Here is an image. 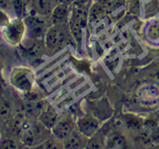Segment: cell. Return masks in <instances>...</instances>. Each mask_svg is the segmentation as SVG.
<instances>
[{"label":"cell","instance_id":"1","mask_svg":"<svg viewBox=\"0 0 159 149\" xmlns=\"http://www.w3.org/2000/svg\"><path fill=\"white\" fill-rule=\"evenodd\" d=\"M65 25H52L48 29L44 36V45L49 51L56 52L66 45L68 42V35Z\"/></svg>","mask_w":159,"mask_h":149},{"label":"cell","instance_id":"2","mask_svg":"<svg viewBox=\"0 0 159 149\" xmlns=\"http://www.w3.org/2000/svg\"><path fill=\"white\" fill-rule=\"evenodd\" d=\"M25 26V34L28 39H44V36L48 30L45 18L41 16L26 15L23 19Z\"/></svg>","mask_w":159,"mask_h":149},{"label":"cell","instance_id":"3","mask_svg":"<svg viewBox=\"0 0 159 149\" xmlns=\"http://www.w3.org/2000/svg\"><path fill=\"white\" fill-rule=\"evenodd\" d=\"M55 5L52 0H27L25 13L31 16H41L49 18Z\"/></svg>","mask_w":159,"mask_h":149},{"label":"cell","instance_id":"4","mask_svg":"<svg viewBox=\"0 0 159 149\" xmlns=\"http://www.w3.org/2000/svg\"><path fill=\"white\" fill-rule=\"evenodd\" d=\"M11 82L14 87L25 93L31 91L32 77L31 71L26 68H16L12 72Z\"/></svg>","mask_w":159,"mask_h":149},{"label":"cell","instance_id":"5","mask_svg":"<svg viewBox=\"0 0 159 149\" xmlns=\"http://www.w3.org/2000/svg\"><path fill=\"white\" fill-rule=\"evenodd\" d=\"M5 26L4 37L8 42L12 44H17L23 39L25 32V26L22 19L17 18L16 20L11 22L8 21Z\"/></svg>","mask_w":159,"mask_h":149},{"label":"cell","instance_id":"6","mask_svg":"<svg viewBox=\"0 0 159 149\" xmlns=\"http://www.w3.org/2000/svg\"><path fill=\"white\" fill-rule=\"evenodd\" d=\"M77 131L87 138H91L97 133L100 125L97 119L91 115H86L78 119L76 122Z\"/></svg>","mask_w":159,"mask_h":149},{"label":"cell","instance_id":"7","mask_svg":"<svg viewBox=\"0 0 159 149\" xmlns=\"http://www.w3.org/2000/svg\"><path fill=\"white\" fill-rule=\"evenodd\" d=\"M74 132L75 124L70 118L59 119L56 124L51 129L54 138H57L60 141H64Z\"/></svg>","mask_w":159,"mask_h":149},{"label":"cell","instance_id":"8","mask_svg":"<svg viewBox=\"0 0 159 149\" xmlns=\"http://www.w3.org/2000/svg\"><path fill=\"white\" fill-rule=\"evenodd\" d=\"M71 6L66 4L55 5L49 17V23L51 25H66L68 24L70 16Z\"/></svg>","mask_w":159,"mask_h":149},{"label":"cell","instance_id":"9","mask_svg":"<svg viewBox=\"0 0 159 149\" xmlns=\"http://www.w3.org/2000/svg\"><path fill=\"white\" fill-rule=\"evenodd\" d=\"M89 8H90V6L74 3L71 5L70 18L77 21L85 29L89 20Z\"/></svg>","mask_w":159,"mask_h":149},{"label":"cell","instance_id":"10","mask_svg":"<svg viewBox=\"0 0 159 149\" xmlns=\"http://www.w3.org/2000/svg\"><path fill=\"white\" fill-rule=\"evenodd\" d=\"M89 138L80 133L79 131L74 132L71 135L63 141V146L67 149H79L86 147Z\"/></svg>","mask_w":159,"mask_h":149},{"label":"cell","instance_id":"11","mask_svg":"<svg viewBox=\"0 0 159 149\" xmlns=\"http://www.w3.org/2000/svg\"><path fill=\"white\" fill-rule=\"evenodd\" d=\"M39 122L44 128L48 130L52 129L54 126L58 122V115L52 108H48L46 110L42 111L38 116Z\"/></svg>","mask_w":159,"mask_h":149},{"label":"cell","instance_id":"12","mask_svg":"<svg viewBox=\"0 0 159 149\" xmlns=\"http://www.w3.org/2000/svg\"><path fill=\"white\" fill-rule=\"evenodd\" d=\"M107 12L108 11L102 4L94 1L89 8V20L93 21V22L100 21L106 16Z\"/></svg>","mask_w":159,"mask_h":149},{"label":"cell","instance_id":"13","mask_svg":"<svg viewBox=\"0 0 159 149\" xmlns=\"http://www.w3.org/2000/svg\"><path fill=\"white\" fill-rule=\"evenodd\" d=\"M68 27L69 31L71 34L72 37L74 38V39L75 40V42H76L77 44H79V45H80L83 38L82 29L84 28L80 25L77 21L72 20L70 18L69 19Z\"/></svg>","mask_w":159,"mask_h":149},{"label":"cell","instance_id":"14","mask_svg":"<svg viewBox=\"0 0 159 149\" xmlns=\"http://www.w3.org/2000/svg\"><path fill=\"white\" fill-rule=\"evenodd\" d=\"M37 131L34 127H26L21 134V141L25 146L33 147L37 139Z\"/></svg>","mask_w":159,"mask_h":149},{"label":"cell","instance_id":"15","mask_svg":"<svg viewBox=\"0 0 159 149\" xmlns=\"http://www.w3.org/2000/svg\"><path fill=\"white\" fill-rule=\"evenodd\" d=\"M14 14L18 19H22L25 13V0H10Z\"/></svg>","mask_w":159,"mask_h":149},{"label":"cell","instance_id":"16","mask_svg":"<svg viewBox=\"0 0 159 149\" xmlns=\"http://www.w3.org/2000/svg\"><path fill=\"white\" fill-rule=\"evenodd\" d=\"M11 105L5 97H2L1 99V118L3 121H8L11 117Z\"/></svg>","mask_w":159,"mask_h":149},{"label":"cell","instance_id":"17","mask_svg":"<svg viewBox=\"0 0 159 149\" xmlns=\"http://www.w3.org/2000/svg\"><path fill=\"white\" fill-rule=\"evenodd\" d=\"M125 121L127 127L132 129H139L144 125V121L137 116L128 115L125 116Z\"/></svg>","mask_w":159,"mask_h":149},{"label":"cell","instance_id":"18","mask_svg":"<svg viewBox=\"0 0 159 149\" xmlns=\"http://www.w3.org/2000/svg\"><path fill=\"white\" fill-rule=\"evenodd\" d=\"M148 36L152 40L159 39V20L152 23L148 29Z\"/></svg>","mask_w":159,"mask_h":149},{"label":"cell","instance_id":"19","mask_svg":"<svg viewBox=\"0 0 159 149\" xmlns=\"http://www.w3.org/2000/svg\"><path fill=\"white\" fill-rule=\"evenodd\" d=\"M57 141H60L57 138L54 139H47L46 141L42 142L39 146L37 147V148H44V149H53V148H59L60 144L58 143Z\"/></svg>","mask_w":159,"mask_h":149},{"label":"cell","instance_id":"20","mask_svg":"<svg viewBox=\"0 0 159 149\" xmlns=\"http://www.w3.org/2000/svg\"><path fill=\"white\" fill-rule=\"evenodd\" d=\"M123 145V139L118 136H113L107 140L108 147H119Z\"/></svg>","mask_w":159,"mask_h":149},{"label":"cell","instance_id":"21","mask_svg":"<svg viewBox=\"0 0 159 149\" xmlns=\"http://www.w3.org/2000/svg\"><path fill=\"white\" fill-rule=\"evenodd\" d=\"M101 147H102V142H101V139H99L98 138H95L94 136L89 138L86 148H101Z\"/></svg>","mask_w":159,"mask_h":149},{"label":"cell","instance_id":"22","mask_svg":"<svg viewBox=\"0 0 159 149\" xmlns=\"http://www.w3.org/2000/svg\"><path fill=\"white\" fill-rule=\"evenodd\" d=\"M150 138L152 144L159 145V127H157L150 133Z\"/></svg>","mask_w":159,"mask_h":149},{"label":"cell","instance_id":"23","mask_svg":"<svg viewBox=\"0 0 159 149\" xmlns=\"http://www.w3.org/2000/svg\"><path fill=\"white\" fill-rule=\"evenodd\" d=\"M54 5H59V4H66V5L71 6L74 3L75 0H52Z\"/></svg>","mask_w":159,"mask_h":149},{"label":"cell","instance_id":"24","mask_svg":"<svg viewBox=\"0 0 159 149\" xmlns=\"http://www.w3.org/2000/svg\"><path fill=\"white\" fill-rule=\"evenodd\" d=\"M126 0H112V5L113 9H116L119 8L121 6L125 5Z\"/></svg>","mask_w":159,"mask_h":149},{"label":"cell","instance_id":"25","mask_svg":"<svg viewBox=\"0 0 159 149\" xmlns=\"http://www.w3.org/2000/svg\"><path fill=\"white\" fill-rule=\"evenodd\" d=\"M130 8L134 10V12L137 11V8H138L139 6V0H130Z\"/></svg>","mask_w":159,"mask_h":149},{"label":"cell","instance_id":"26","mask_svg":"<svg viewBox=\"0 0 159 149\" xmlns=\"http://www.w3.org/2000/svg\"><path fill=\"white\" fill-rule=\"evenodd\" d=\"M74 3H78L86 6H91V3H92V0H75Z\"/></svg>","mask_w":159,"mask_h":149},{"label":"cell","instance_id":"27","mask_svg":"<svg viewBox=\"0 0 159 149\" xmlns=\"http://www.w3.org/2000/svg\"><path fill=\"white\" fill-rule=\"evenodd\" d=\"M2 147H3V148H6V147H8V148H14V147H15V146H14V144L13 143V142L11 140H8L7 143H5V142L2 143Z\"/></svg>","mask_w":159,"mask_h":149},{"label":"cell","instance_id":"28","mask_svg":"<svg viewBox=\"0 0 159 149\" xmlns=\"http://www.w3.org/2000/svg\"><path fill=\"white\" fill-rule=\"evenodd\" d=\"M156 77H157V80H159V67H158V69H157V70Z\"/></svg>","mask_w":159,"mask_h":149}]
</instances>
